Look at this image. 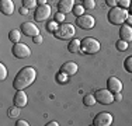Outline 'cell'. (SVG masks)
<instances>
[{"label":"cell","instance_id":"obj_24","mask_svg":"<svg viewBox=\"0 0 132 126\" xmlns=\"http://www.w3.org/2000/svg\"><path fill=\"white\" fill-rule=\"evenodd\" d=\"M84 10H86V8H84V6H75L73 11H72V13H73L76 17H80V15L84 14Z\"/></svg>","mask_w":132,"mask_h":126},{"label":"cell","instance_id":"obj_31","mask_svg":"<svg viewBox=\"0 0 132 126\" xmlns=\"http://www.w3.org/2000/svg\"><path fill=\"white\" fill-rule=\"evenodd\" d=\"M32 41H34V43H37V45H38V43H42V35H35V37H32Z\"/></svg>","mask_w":132,"mask_h":126},{"label":"cell","instance_id":"obj_35","mask_svg":"<svg viewBox=\"0 0 132 126\" xmlns=\"http://www.w3.org/2000/svg\"><path fill=\"white\" fill-rule=\"evenodd\" d=\"M121 100H122L121 93H115V94H114V101H121Z\"/></svg>","mask_w":132,"mask_h":126},{"label":"cell","instance_id":"obj_4","mask_svg":"<svg viewBox=\"0 0 132 126\" xmlns=\"http://www.w3.org/2000/svg\"><path fill=\"white\" fill-rule=\"evenodd\" d=\"M76 34V30L72 24H68V23H63L59 25L58 31L55 32V35L59 38V39H72Z\"/></svg>","mask_w":132,"mask_h":126},{"label":"cell","instance_id":"obj_25","mask_svg":"<svg viewBox=\"0 0 132 126\" xmlns=\"http://www.w3.org/2000/svg\"><path fill=\"white\" fill-rule=\"evenodd\" d=\"M58 28H59V25H58L56 21H51V23L46 24V30H48L49 32H56V31H58Z\"/></svg>","mask_w":132,"mask_h":126},{"label":"cell","instance_id":"obj_33","mask_svg":"<svg viewBox=\"0 0 132 126\" xmlns=\"http://www.w3.org/2000/svg\"><path fill=\"white\" fill-rule=\"evenodd\" d=\"M17 126H28V122L27 121H23V119H20V121H17Z\"/></svg>","mask_w":132,"mask_h":126},{"label":"cell","instance_id":"obj_5","mask_svg":"<svg viewBox=\"0 0 132 126\" xmlns=\"http://www.w3.org/2000/svg\"><path fill=\"white\" fill-rule=\"evenodd\" d=\"M51 15V6L49 4H39L37 7V10L34 11V20L38 21V23H42V21H46Z\"/></svg>","mask_w":132,"mask_h":126},{"label":"cell","instance_id":"obj_28","mask_svg":"<svg viewBox=\"0 0 132 126\" xmlns=\"http://www.w3.org/2000/svg\"><path fill=\"white\" fill-rule=\"evenodd\" d=\"M7 77V69L3 63H0V80H6Z\"/></svg>","mask_w":132,"mask_h":126},{"label":"cell","instance_id":"obj_17","mask_svg":"<svg viewBox=\"0 0 132 126\" xmlns=\"http://www.w3.org/2000/svg\"><path fill=\"white\" fill-rule=\"evenodd\" d=\"M80 43H81V41H79L77 38H72L70 42H69V45H68L69 52H70V53H77V52H80Z\"/></svg>","mask_w":132,"mask_h":126},{"label":"cell","instance_id":"obj_11","mask_svg":"<svg viewBox=\"0 0 132 126\" xmlns=\"http://www.w3.org/2000/svg\"><path fill=\"white\" fill-rule=\"evenodd\" d=\"M107 88H108L110 91H111L112 94L115 93H121L122 90V83L121 80L117 77H110L108 80H107Z\"/></svg>","mask_w":132,"mask_h":126},{"label":"cell","instance_id":"obj_18","mask_svg":"<svg viewBox=\"0 0 132 126\" xmlns=\"http://www.w3.org/2000/svg\"><path fill=\"white\" fill-rule=\"evenodd\" d=\"M21 34H23L21 30H11L10 34H9V39H10L13 43H17V42H20Z\"/></svg>","mask_w":132,"mask_h":126},{"label":"cell","instance_id":"obj_2","mask_svg":"<svg viewBox=\"0 0 132 126\" xmlns=\"http://www.w3.org/2000/svg\"><path fill=\"white\" fill-rule=\"evenodd\" d=\"M129 15V13L127 11V8L122 7H112L111 10L108 11V21L114 25H121L124 23H127V18Z\"/></svg>","mask_w":132,"mask_h":126},{"label":"cell","instance_id":"obj_20","mask_svg":"<svg viewBox=\"0 0 132 126\" xmlns=\"http://www.w3.org/2000/svg\"><path fill=\"white\" fill-rule=\"evenodd\" d=\"M20 106H10V108L7 109V115H9V118H17V116H20Z\"/></svg>","mask_w":132,"mask_h":126},{"label":"cell","instance_id":"obj_3","mask_svg":"<svg viewBox=\"0 0 132 126\" xmlns=\"http://www.w3.org/2000/svg\"><path fill=\"white\" fill-rule=\"evenodd\" d=\"M100 50V42L93 37H86L81 39L80 52L84 55H96Z\"/></svg>","mask_w":132,"mask_h":126},{"label":"cell","instance_id":"obj_29","mask_svg":"<svg viewBox=\"0 0 132 126\" xmlns=\"http://www.w3.org/2000/svg\"><path fill=\"white\" fill-rule=\"evenodd\" d=\"M55 21H56V23H63V21H65V14H63V13H56V14H55Z\"/></svg>","mask_w":132,"mask_h":126},{"label":"cell","instance_id":"obj_30","mask_svg":"<svg viewBox=\"0 0 132 126\" xmlns=\"http://www.w3.org/2000/svg\"><path fill=\"white\" fill-rule=\"evenodd\" d=\"M118 4H119V7L127 8L131 6V0H118Z\"/></svg>","mask_w":132,"mask_h":126},{"label":"cell","instance_id":"obj_9","mask_svg":"<svg viewBox=\"0 0 132 126\" xmlns=\"http://www.w3.org/2000/svg\"><path fill=\"white\" fill-rule=\"evenodd\" d=\"M94 126H110L112 125V115L110 112H100L94 116Z\"/></svg>","mask_w":132,"mask_h":126},{"label":"cell","instance_id":"obj_7","mask_svg":"<svg viewBox=\"0 0 132 126\" xmlns=\"http://www.w3.org/2000/svg\"><path fill=\"white\" fill-rule=\"evenodd\" d=\"M94 97H96L97 102L103 104V105H108V104L114 102V95H112V93L108 88H107V90H104V88L97 90L96 94H94Z\"/></svg>","mask_w":132,"mask_h":126},{"label":"cell","instance_id":"obj_10","mask_svg":"<svg viewBox=\"0 0 132 126\" xmlns=\"http://www.w3.org/2000/svg\"><path fill=\"white\" fill-rule=\"evenodd\" d=\"M20 30H21V32H23L24 35H27V37H35V35L39 34L38 27H37L34 23H23Z\"/></svg>","mask_w":132,"mask_h":126},{"label":"cell","instance_id":"obj_36","mask_svg":"<svg viewBox=\"0 0 132 126\" xmlns=\"http://www.w3.org/2000/svg\"><path fill=\"white\" fill-rule=\"evenodd\" d=\"M59 123L58 122H55V121H52V122H49V123H46V126H58Z\"/></svg>","mask_w":132,"mask_h":126},{"label":"cell","instance_id":"obj_13","mask_svg":"<svg viewBox=\"0 0 132 126\" xmlns=\"http://www.w3.org/2000/svg\"><path fill=\"white\" fill-rule=\"evenodd\" d=\"M13 102L15 106H20V108H23V106L27 105V94L24 93L23 90H17L14 94V98H13Z\"/></svg>","mask_w":132,"mask_h":126},{"label":"cell","instance_id":"obj_26","mask_svg":"<svg viewBox=\"0 0 132 126\" xmlns=\"http://www.w3.org/2000/svg\"><path fill=\"white\" fill-rule=\"evenodd\" d=\"M37 3H38V0H23V6L27 8H30V10L35 7Z\"/></svg>","mask_w":132,"mask_h":126},{"label":"cell","instance_id":"obj_34","mask_svg":"<svg viewBox=\"0 0 132 126\" xmlns=\"http://www.w3.org/2000/svg\"><path fill=\"white\" fill-rule=\"evenodd\" d=\"M28 10H30V8H27V7H24V6H23V7L20 8V13H21L23 15H27V14H28Z\"/></svg>","mask_w":132,"mask_h":126},{"label":"cell","instance_id":"obj_15","mask_svg":"<svg viewBox=\"0 0 132 126\" xmlns=\"http://www.w3.org/2000/svg\"><path fill=\"white\" fill-rule=\"evenodd\" d=\"M119 38L127 42L132 41V27L129 24H122L121 25V30H119Z\"/></svg>","mask_w":132,"mask_h":126},{"label":"cell","instance_id":"obj_16","mask_svg":"<svg viewBox=\"0 0 132 126\" xmlns=\"http://www.w3.org/2000/svg\"><path fill=\"white\" fill-rule=\"evenodd\" d=\"M77 69L79 67H77V65L75 62H66L61 67V71H63V73L69 74V76H73V74L77 73Z\"/></svg>","mask_w":132,"mask_h":126},{"label":"cell","instance_id":"obj_37","mask_svg":"<svg viewBox=\"0 0 132 126\" xmlns=\"http://www.w3.org/2000/svg\"><path fill=\"white\" fill-rule=\"evenodd\" d=\"M127 23L129 24V25H132V14H129V15H128V18H127Z\"/></svg>","mask_w":132,"mask_h":126},{"label":"cell","instance_id":"obj_38","mask_svg":"<svg viewBox=\"0 0 132 126\" xmlns=\"http://www.w3.org/2000/svg\"><path fill=\"white\" fill-rule=\"evenodd\" d=\"M39 4H46V0H38Z\"/></svg>","mask_w":132,"mask_h":126},{"label":"cell","instance_id":"obj_32","mask_svg":"<svg viewBox=\"0 0 132 126\" xmlns=\"http://www.w3.org/2000/svg\"><path fill=\"white\" fill-rule=\"evenodd\" d=\"M105 3H107V6H110V7H115L117 3H118V0H105Z\"/></svg>","mask_w":132,"mask_h":126},{"label":"cell","instance_id":"obj_1","mask_svg":"<svg viewBox=\"0 0 132 126\" xmlns=\"http://www.w3.org/2000/svg\"><path fill=\"white\" fill-rule=\"evenodd\" d=\"M35 78H37L35 69L31 67V66H26L15 74L13 80V88L14 90H24V88L30 87L35 81Z\"/></svg>","mask_w":132,"mask_h":126},{"label":"cell","instance_id":"obj_39","mask_svg":"<svg viewBox=\"0 0 132 126\" xmlns=\"http://www.w3.org/2000/svg\"><path fill=\"white\" fill-rule=\"evenodd\" d=\"M129 11H131V14H132V2H131V6H129Z\"/></svg>","mask_w":132,"mask_h":126},{"label":"cell","instance_id":"obj_23","mask_svg":"<svg viewBox=\"0 0 132 126\" xmlns=\"http://www.w3.org/2000/svg\"><path fill=\"white\" fill-rule=\"evenodd\" d=\"M124 67H125V70H127L128 73H132V55L128 56V58L124 60Z\"/></svg>","mask_w":132,"mask_h":126},{"label":"cell","instance_id":"obj_27","mask_svg":"<svg viewBox=\"0 0 132 126\" xmlns=\"http://www.w3.org/2000/svg\"><path fill=\"white\" fill-rule=\"evenodd\" d=\"M83 6H84V8H87V10H93V8L96 7V2H94V0H84Z\"/></svg>","mask_w":132,"mask_h":126},{"label":"cell","instance_id":"obj_21","mask_svg":"<svg viewBox=\"0 0 132 126\" xmlns=\"http://www.w3.org/2000/svg\"><path fill=\"white\" fill-rule=\"evenodd\" d=\"M56 80H58L59 84H65L69 81V74L63 73V71H59V73L56 74Z\"/></svg>","mask_w":132,"mask_h":126},{"label":"cell","instance_id":"obj_19","mask_svg":"<svg viewBox=\"0 0 132 126\" xmlns=\"http://www.w3.org/2000/svg\"><path fill=\"white\" fill-rule=\"evenodd\" d=\"M96 102H97V100H96V97H94L93 94H87V95H84L83 104H84L86 106H93Z\"/></svg>","mask_w":132,"mask_h":126},{"label":"cell","instance_id":"obj_6","mask_svg":"<svg viewBox=\"0 0 132 126\" xmlns=\"http://www.w3.org/2000/svg\"><path fill=\"white\" fill-rule=\"evenodd\" d=\"M11 53L18 59H26L28 56H31V49L28 48V45H26V43L17 42V43H14L13 48H11Z\"/></svg>","mask_w":132,"mask_h":126},{"label":"cell","instance_id":"obj_40","mask_svg":"<svg viewBox=\"0 0 132 126\" xmlns=\"http://www.w3.org/2000/svg\"><path fill=\"white\" fill-rule=\"evenodd\" d=\"M83 2H84V0H83Z\"/></svg>","mask_w":132,"mask_h":126},{"label":"cell","instance_id":"obj_14","mask_svg":"<svg viewBox=\"0 0 132 126\" xmlns=\"http://www.w3.org/2000/svg\"><path fill=\"white\" fill-rule=\"evenodd\" d=\"M0 11L4 15H11L14 11L13 0H0Z\"/></svg>","mask_w":132,"mask_h":126},{"label":"cell","instance_id":"obj_8","mask_svg":"<svg viewBox=\"0 0 132 126\" xmlns=\"http://www.w3.org/2000/svg\"><path fill=\"white\" fill-rule=\"evenodd\" d=\"M94 24H96V20L90 14H83L80 17H76V25L80 27L81 30H92Z\"/></svg>","mask_w":132,"mask_h":126},{"label":"cell","instance_id":"obj_22","mask_svg":"<svg viewBox=\"0 0 132 126\" xmlns=\"http://www.w3.org/2000/svg\"><path fill=\"white\" fill-rule=\"evenodd\" d=\"M117 49L118 50H121V52H124V50H127L128 49V42L127 41H124V39H119L117 41Z\"/></svg>","mask_w":132,"mask_h":126},{"label":"cell","instance_id":"obj_12","mask_svg":"<svg viewBox=\"0 0 132 126\" xmlns=\"http://www.w3.org/2000/svg\"><path fill=\"white\" fill-rule=\"evenodd\" d=\"M73 7H75V0H59L58 3V11L63 13V14L73 11Z\"/></svg>","mask_w":132,"mask_h":126}]
</instances>
